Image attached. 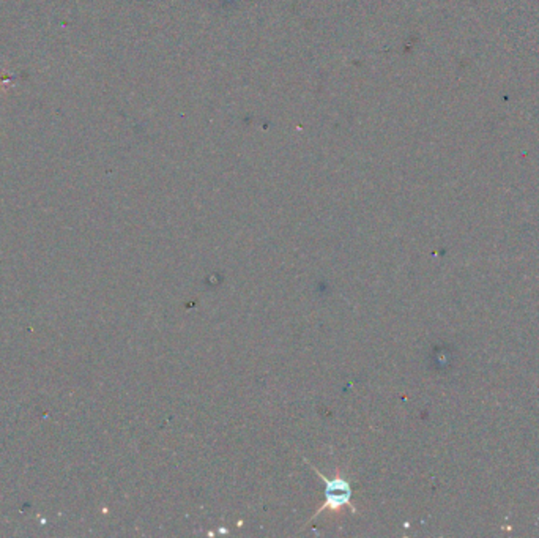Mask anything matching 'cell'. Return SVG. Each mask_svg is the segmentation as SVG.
Listing matches in <instances>:
<instances>
[{
    "mask_svg": "<svg viewBox=\"0 0 539 538\" xmlns=\"http://www.w3.org/2000/svg\"><path fill=\"white\" fill-rule=\"evenodd\" d=\"M309 466L314 469V472L317 473L320 480L325 483V502L320 505L319 510L314 513L311 519L316 518L317 515L322 513L325 510H332V511H339L343 507H350L352 513L356 515V508L352 505V486L350 482L343 475V473L338 472L333 478L325 477L322 472L319 471L317 467H314L311 462L306 461ZM309 519V521H311Z\"/></svg>",
    "mask_w": 539,
    "mask_h": 538,
    "instance_id": "6da1fadb",
    "label": "cell"
}]
</instances>
